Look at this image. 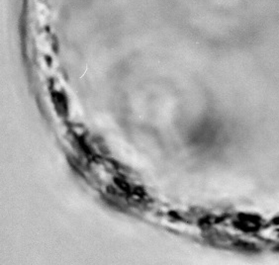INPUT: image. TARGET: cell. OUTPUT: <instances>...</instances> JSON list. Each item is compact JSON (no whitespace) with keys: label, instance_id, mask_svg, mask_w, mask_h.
I'll return each mask as SVG.
<instances>
[{"label":"cell","instance_id":"cell-1","mask_svg":"<svg viewBox=\"0 0 279 265\" xmlns=\"http://www.w3.org/2000/svg\"><path fill=\"white\" fill-rule=\"evenodd\" d=\"M115 181H116V184H117V185L119 186L121 189H123V190H124V191H129V189H130V187H129V185L126 183V182L122 181V180L118 179V178H115Z\"/></svg>","mask_w":279,"mask_h":265}]
</instances>
